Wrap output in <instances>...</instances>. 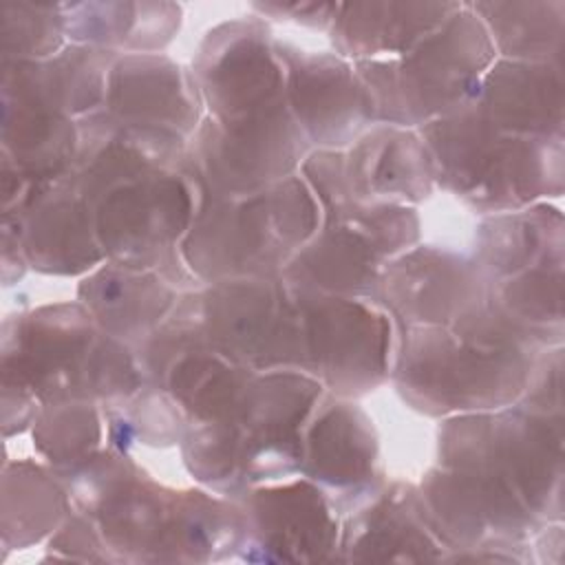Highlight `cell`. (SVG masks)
Wrapping results in <instances>:
<instances>
[{"label": "cell", "mask_w": 565, "mask_h": 565, "mask_svg": "<svg viewBox=\"0 0 565 565\" xmlns=\"http://www.w3.org/2000/svg\"><path fill=\"white\" fill-rule=\"evenodd\" d=\"M62 20L57 4H4L2 51L11 62H35L60 53Z\"/></svg>", "instance_id": "27"}, {"label": "cell", "mask_w": 565, "mask_h": 565, "mask_svg": "<svg viewBox=\"0 0 565 565\" xmlns=\"http://www.w3.org/2000/svg\"><path fill=\"white\" fill-rule=\"evenodd\" d=\"M320 203L298 177L245 196L210 194L181 241V256L214 282L267 278L318 232Z\"/></svg>", "instance_id": "2"}, {"label": "cell", "mask_w": 565, "mask_h": 565, "mask_svg": "<svg viewBox=\"0 0 565 565\" xmlns=\"http://www.w3.org/2000/svg\"><path fill=\"white\" fill-rule=\"evenodd\" d=\"M296 289V287H294ZM302 366L342 397L373 391L388 375L391 320L362 298L296 289Z\"/></svg>", "instance_id": "7"}, {"label": "cell", "mask_w": 565, "mask_h": 565, "mask_svg": "<svg viewBox=\"0 0 565 565\" xmlns=\"http://www.w3.org/2000/svg\"><path fill=\"white\" fill-rule=\"evenodd\" d=\"M545 207L499 212L479 232V269L514 276L541 263H561V214Z\"/></svg>", "instance_id": "23"}, {"label": "cell", "mask_w": 565, "mask_h": 565, "mask_svg": "<svg viewBox=\"0 0 565 565\" xmlns=\"http://www.w3.org/2000/svg\"><path fill=\"white\" fill-rule=\"evenodd\" d=\"M287 106L307 141L338 150L358 141L375 119L369 88L338 55L278 49Z\"/></svg>", "instance_id": "10"}, {"label": "cell", "mask_w": 565, "mask_h": 565, "mask_svg": "<svg viewBox=\"0 0 565 565\" xmlns=\"http://www.w3.org/2000/svg\"><path fill=\"white\" fill-rule=\"evenodd\" d=\"M79 128L51 108L4 97V163L35 181L64 177L77 154Z\"/></svg>", "instance_id": "22"}, {"label": "cell", "mask_w": 565, "mask_h": 565, "mask_svg": "<svg viewBox=\"0 0 565 565\" xmlns=\"http://www.w3.org/2000/svg\"><path fill=\"white\" fill-rule=\"evenodd\" d=\"M201 177L157 172L104 192L95 203V232L113 263L152 269L181 249L203 196Z\"/></svg>", "instance_id": "6"}, {"label": "cell", "mask_w": 565, "mask_h": 565, "mask_svg": "<svg viewBox=\"0 0 565 565\" xmlns=\"http://www.w3.org/2000/svg\"><path fill=\"white\" fill-rule=\"evenodd\" d=\"M488 29L494 51L505 60L550 62L563 46V2L470 4Z\"/></svg>", "instance_id": "24"}, {"label": "cell", "mask_w": 565, "mask_h": 565, "mask_svg": "<svg viewBox=\"0 0 565 565\" xmlns=\"http://www.w3.org/2000/svg\"><path fill=\"white\" fill-rule=\"evenodd\" d=\"M536 342L488 300L457 327H408L395 380L430 415L499 411L530 386Z\"/></svg>", "instance_id": "1"}, {"label": "cell", "mask_w": 565, "mask_h": 565, "mask_svg": "<svg viewBox=\"0 0 565 565\" xmlns=\"http://www.w3.org/2000/svg\"><path fill=\"white\" fill-rule=\"evenodd\" d=\"M419 137L430 152L435 181L477 207L512 212L561 192V137L503 132L472 102L422 126Z\"/></svg>", "instance_id": "3"}, {"label": "cell", "mask_w": 565, "mask_h": 565, "mask_svg": "<svg viewBox=\"0 0 565 565\" xmlns=\"http://www.w3.org/2000/svg\"><path fill=\"white\" fill-rule=\"evenodd\" d=\"M377 439L369 417L351 402H333L309 426L302 470L309 481L358 490L375 477Z\"/></svg>", "instance_id": "19"}, {"label": "cell", "mask_w": 565, "mask_h": 565, "mask_svg": "<svg viewBox=\"0 0 565 565\" xmlns=\"http://www.w3.org/2000/svg\"><path fill=\"white\" fill-rule=\"evenodd\" d=\"M194 79L207 119L230 124L287 104L285 66L258 22H234L210 33Z\"/></svg>", "instance_id": "9"}, {"label": "cell", "mask_w": 565, "mask_h": 565, "mask_svg": "<svg viewBox=\"0 0 565 565\" xmlns=\"http://www.w3.org/2000/svg\"><path fill=\"white\" fill-rule=\"evenodd\" d=\"M384 258L364 232L327 221L289 260L282 278L302 291L364 298L375 291Z\"/></svg>", "instance_id": "18"}, {"label": "cell", "mask_w": 565, "mask_h": 565, "mask_svg": "<svg viewBox=\"0 0 565 565\" xmlns=\"http://www.w3.org/2000/svg\"><path fill=\"white\" fill-rule=\"evenodd\" d=\"M40 452L64 470H77L95 457L99 441V417L90 404L57 402L46 404L33 426Z\"/></svg>", "instance_id": "26"}, {"label": "cell", "mask_w": 565, "mask_h": 565, "mask_svg": "<svg viewBox=\"0 0 565 565\" xmlns=\"http://www.w3.org/2000/svg\"><path fill=\"white\" fill-rule=\"evenodd\" d=\"M243 514V545L258 550V558L327 561L340 547L338 519L309 479L252 490Z\"/></svg>", "instance_id": "13"}, {"label": "cell", "mask_w": 565, "mask_h": 565, "mask_svg": "<svg viewBox=\"0 0 565 565\" xmlns=\"http://www.w3.org/2000/svg\"><path fill=\"white\" fill-rule=\"evenodd\" d=\"M196 141L194 166L212 194L245 196L291 177L307 139L282 104L230 124L205 119Z\"/></svg>", "instance_id": "8"}, {"label": "cell", "mask_w": 565, "mask_h": 565, "mask_svg": "<svg viewBox=\"0 0 565 565\" xmlns=\"http://www.w3.org/2000/svg\"><path fill=\"white\" fill-rule=\"evenodd\" d=\"M373 296L408 327H457L488 302L479 267L424 247L384 265Z\"/></svg>", "instance_id": "12"}, {"label": "cell", "mask_w": 565, "mask_h": 565, "mask_svg": "<svg viewBox=\"0 0 565 565\" xmlns=\"http://www.w3.org/2000/svg\"><path fill=\"white\" fill-rule=\"evenodd\" d=\"M79 298L106 335L135 340L172 309L174 291L152 269L110 263L79 285Z\"/></svg>", "instance_id": "21"}, {"label": "cell", "mask_w": 565, "mask_h": 565, "mask_svg": "<svg viewBox=\"0 0 565 565\" xmlns=\"http://www.w3.org/2000/svg\"><path fill=\"white\" fill-rule=\"evenodd\" d=\"M104 104L115 119L183 137L196 130L203 99L196 79L179 64L132 53L113 62Z\"/></svg>", "instance_id": "15"}, {"label": "cell", "mask_w": 565, "mask_h": 565, "mask_svg": "<svg viewBox=\"0 0 565 565\" xmlns=\"http://www.w3.org/2000/svg\"><path fill=\"white\" fill-rule=\"evenodd\" d=\"M492 64L494 46L486 24L470 4H459L408 53L355 62V71L371 93L375 119L413 128L470 104Z\"/></svg>", "instance_id": "4"}, {"label": "cell", "mask_w": 565, "mask_h": 565, "mask_svg": "<svg viewBox=\"0 0 565 565\" xmlns=\"http://www.w3.org/2000/svg\"><path fill=\"white\" fill-rule=\"evenodd\" d=\"M340 179L358 205L408 207L430 194L435 170L419 132L384 124L340 152Z\"/></svg>", "instance_id": "14"}, {"label": "cell", "mask_w": 565, "mask_h": 565, "mask_svg": "<svg viewBox=\"0 0 565 565\" xmlns=\"http://www.w3.org/2000/svg\"><path fill=\"white\" fill-rule=\"evenodd\" d=\"M4 236L26 263L49 274H77L104 258L93 203L68 172L40 181L18 210L4 214Z\"/></svg>", "instance_id": "11"}, {"label": "cell", "mask_w": 565, "mask_h": 565, "mask_svg": "<svg viewBox=\"0 0 565 565\" xmlns=\"http://www.w3.org/2000/svg\"><path fill=\"white\" fill-rule=\"evenodd\" d=\"M457 9L455 2L338 4L331 20L333 42L355 62L399 57L437 31Z\"/></svg>", "instance_id": "17"}, {"label": "cell", "mask_w": 565, "mask_h": 565, "mask_svg": "<svg viewBox=\"0 0 565 565\" xmlns=\"http://www.w3.org/2000/svg\"><path fill=\"white\" fill-rule=\"evenodd\" d=\"M444 543L413 490H393L351 519L340 550L353 561H435Z\"/></svg>", "instance_id": "20"}, {"label": "cell", "mask_w": 565, "mask_h": 565, "mask_svg": "<svg viewBox=\"0 0 565 565\" xmlns=\"http://www.w3.org/2000/svg\"><path fill=\"white\" fill-rule=\"evenodd\" d=\"M494 128L527 137H561L563 73L552 62L501 60L488 68L472 99Z\"/></svg>", "instance_id": "16"}, {"label": "cell", "mask_w": 565, "mask_h": 565, "mask_svg": "<svg viewBox=\"0 0 565 565\" xmlns=\"http://www.w3.org/2000/svg\"><path fill=\"white\" fill-rule=\"evenodd\" d=\"M4 380L26 386L44 406L137 388L126 349L97 331L84 305L42 307L22 318L4 342Z\"/></svg>", "instance_id": "5"}, {"label": "cell", "mask_w": 565, "mask_h": 565, "mask_svg": "<svg viewBox=\"0 0 565 565\" xmlns=\"http://www.w3.org/2000/svg\"><path fill=\"white\" fill-rule=\"evenodd\" d=\"M66 512L64 492L33 463L4 468V543L42 539Z\"/></svg>", "instance_id": "25"}]
</instances>
